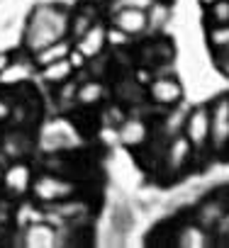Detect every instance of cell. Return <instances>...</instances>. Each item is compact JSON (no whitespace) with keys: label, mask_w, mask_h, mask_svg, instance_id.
I'll list each match as a JSON object with an SVG mask.
<instances>
[{"label":"cell","mask_w":229,"mask_h":248,"mask_svg":"<svg viewBox=\"0 0 229 248\" xmlns=\"http://www.w3.org/2000/svg\"><path fill=\"white\" fill-rule=\"evenodd\" d=\"M68 17L71 13L64 5H39L32 10L25 32H22V42L27 54H34L44 46H49L56 39L68 37Z\"/></svg>","instance_id":"cell-1"},{"label":"cell","mask_w":229,"mask_h":248,"mask_svg":"<svg viewBox=\"0 0 229 248\" xmlns=\"http://www.w3.org/2000/svg\"><path fill=\"white\" fill-rule=\"evenodd\" d=\"M32 200L39 202V204H59L64 200H71V197H78V187L73 180H68L64 173H51V170H44L39 175H34L32 180Z\"/></svg>","instance_id":"cell-2"},{"label":"cell","mask_w":229,"mask_h":248,"mask_svg":"<svg viewBox=\"0 0 229 248\" xmlns=\"http://www.w3.org/2000/svg\"><path fill=\"white\" fill-rule=\"evenodd\" d=\"M32 180H34L32 166L17 158L3 170V175H0V187H3V192L8 197H25L32 187Z\"/></svg>","instance_id":"cell-3"},{"label":"cell","mask_w":229,"mask_h":248,"mask_svg":"<svg viewBox=\"0 0 229 248\" xmlns=\"http://www.w3.org/2000/svg\"><path fill=\"white\" fill-rule=\"evenodd\" d=\"M183 137L193 144V149H205L210 144V107H195L188 112Z\"/></svg>","instance_id":"cell-4"},{"label":"cell","mask_w":229,"mask_h":248,"mask_svg":"<svg viewBox=\"0 0 229 248\" xmlns=\"http://www.w3.org/2000/svg\"><path fill=\"white\" fill-rule=\"evenodd\" d=\"M59 243H61L59 229L54 224H49L47 219L30 221L22 233V246H27V248H54Z\"/></svg>","instance_id":"cell-5"},{"label":"cell","mask_w":229,"mask_h":248,"mask_svg":"<svg viewBox=\"0 0 229 248\" xmlns=\"http://www.w3.org/2000/svg\"><path fill=\"white\" fill-rule=\"evenodd\" d=\"M149 100L161 107H173L183 100V85L173 76H161L149 80Z\"/></svg>","instance_id":"cell-6"},{"label":"cell","mask_w":229,"mask_h":248,"mask_svg":"<svg viewBox=\"0 0 229 248\" xmlns=\"http://www.w3.org/2000/svg\"><path fill=\"white\" fill-rule=\"evenodd\" d=\"M210 141L214 149L229 144V97H222L210 109Z\"/></svg>","instance_id":"cell-7"},{"label":"cell","mask_w":229,"mask_h":248,"mask_svg":"<svg viewBox=\"0 0 229 248\" xmlns=\"http://www.w3.org/2000/svg\"><path fill=\"white\" fill-rule=\"evenodd\" d=\"M149 139V124L142 117H127L117 124V141L127 149H139Z\"/></svg>","instance_id":"cell-8"},{"label":"cell","mask_w":229,"mask_h":248,"mask_svg":"<svg viewBox=\"0 0 229 248\" xmlns=\"http://www.w3.org/2000/svg\"><path fill=\"white\" fill-rule=\"evenodd\" d=\"M117 30L127 32L130 37H137L142 32H147L149 27V15L147 10H139V8H117L112 13V20H110Z\"/></svg>","instance_id":"cell-9"},{"label":"cell","mask_w":229,"mask_h":248,"mask_svg":"<svg viewBox=\"0 0 229 248\" xmlns=\"http://www.w3.org/2000/svg\"><path fill=\"white\" fill-rule=\"evenodd\" d=\"M105 46H107V42H105V25H100V22H93V25L78 37V42H76V49H78L88 61L98 59Z\"/></svg>","instance_id":"cell-10"},{"label":"cell","mask_w":229,"mask_h":248,"mask_svg":"<svg viewBox=\"0 0 229 248\" xmlns=\"http://www.w3.org/2000/svg\"><path fill=\"white\" fill-rule=\"evenodd\" d=\"M193 144L183 137V134H178V137H173V141L168 144V149H166V168L171 170V173H180L188 163H190V158H193Z\"/></svg>","instance_id":"cell-11"},{"label":"cell","mask_w":229,"mask_h":248,"mask_svg":"<svg viewBox=\"0 0 229 248\" xmlns=\"http://www.w3.org/2000/svg\"><path fill=\"white\" fill-rule=\"evenodd\" d=\"M71 46H73V44L64 37V39H56V42H51L49 46H44V49L30 54V59H32L34 68H42V66H47V63H54V61H59V59H66L68 51H71Z\"/></svg>","instance_id":"cell-12"},{"label":"cell","mask_w":229,"mask_h":248,"mask_svg":"<svg viewBox=\"0 0 229 248\" xmlns=\"http://www.w3.org/2000/svg\"><path fill=\"white\" fill-rule=\"evenodd\" d=\"M37 73H39V80H44L47 85H54V88H56V85L71 80L73 66H71L68 59H59V61H54V63H47V66L37 68Z\"/></svg>","instance_id":"cell-13"},{"label":"cell","mask_w":229,"mask_h":248,"mask_svg":"<svg viewBox=\"0 0 229 248\" xmlns=\"http://www.w3.org/2000/svg\"><path fill=\"white\" fill-rule=\"evenodd\" d=\"M76 105L81 107H95L105 100V85L95 78V80H83L76 85V95H73Z\"/></svg>","instance_id":"cell-14"},{"label":"cell","mask_w":229,"mask_h":248,"mask_svg":"<svg viewBox=\"0 0 229 248\" xmlns=\"http://www.w3.org/2000/svg\"><path fill=\"white\" fill-rule=\"evenodd\" d=\"M93 22H98L95 20V5H81L76 13H71V17H68V34L71 37H81Z\"/></svg>","instance_id":"cell-15"},{"label":"cell","mask_w":229,"mask_h":248,"mask_svg":"<svg viewBox=\"0 0 229 248\" xmlns=\"http://www.w3.org/2000/svg\"><path fill=\"white\" fill-rule=\"evenodd\" d=\"M176 243L183 246V248H202V246H210V236H207V231H205L202 226L188 224V226L180 229Z\"/></svg>","instance_id":"cell-16"},{"label":"cell","mask_w":229,"mask_h":248,"mask_svg":"<svg viewBox=\"0 0 229 248\" xmlns=\"http://www.w3.org/2000/svg\"><path fill=\"white\" fill-rule=\"evenodd\" d=\"M0 151H3V156H8V158H22L30 151V137L22 134V132H10V134H5L3 149Z\"/></svg>","instance_id":"cell-17"},{"label":"cell","mask_w":229,"mask_h":248,"mask_svg":"<svg viewBox=\"0 0 229 248\" xmlns=\"http://www.w3.org/2000/svg\"><path fill=\"white\" fill-rule=\"evenodd\" d=\"M207 15L212 25H229V0H214L212 5H207Z\"/></svg>","instance_id":"cell-18"},{"label":"cell","mask_w":229,"mask_h":248,"mask_svg":"<svg viewBox=\"0 0 229 248\" xmlns=\"http://www.w3.org/2000/svg\"><path fill=\"white\" fill-rule=\"evenodd\" d=\"M207 39L212 49H222V51L229 49V25H214L207 32Z\"/></svg>","instance_id":"cell-19"},{"label":"cell","mask_w":229,"mask_h":248,"mask_svg":"<svg viewBox=\"0 0 229 248\" xmlns=\"http://www.w3.org/2000/svg\"><path fill=\"white\" fill-rule=\"evenodd\" d=\"M105 42L110 44V46H127L132 39H130V34L127 32H122V30H117L114 25H110V27H105Z\"/></svg>","instance_id":"cell-20"},{"label":"cell","mask_w":229,"mask_h":248,"mask_svg":"<svg viewBox=\"0 0 229 248\" xmlns=\"http://www.w3.org/2000/svg\"><path fill=\"white\" fill-rule=\"evenodd\" d=\"M122 119H125V112H122V107H117V105H110V107L102 112V124H105V127H117Z\"/></svg>","instance_id":"cell-21"},{"label":"cell","mask_w":229,"mask_h":248,"mask_svg":"<svg viewBox=\"0 0 229 248\" xmlns=\"http://www.w3.org/2000/svg\"><path fill=\"white\" fill-rule=\"evenodd\" d=\"M66 59L71 61V66H73V71H76V73H78V71H83V68L88 66V59H85L76 46H71V51H68V56H66Z\"/></svg>","instance_id":"cell-22"},{"label":"cell","mask_w":229,"mask_h":248,"mask_svg":"<svg viewBox=\"0 0 229 248\" xmlns=\"http://www.w3.org/2000/svg\"><path fill=\"white\" fill-rule=\"evenodd\" d=\"M156 0H117V8H139V10H149Z\"/></svg>","instance_id":"cell-23"},{"label":"cell","mask_w":229,"mask_h":248,"mask_svg":"<svg viewBox=\"0 0 229 248\" xmlns=\"http://www.w3.org/2000/svg\"><path fill=\"white\" fill-rule=\"evenodd\" d=\"M10 112H13V105H10L5 97H0V124L10 119Z\"/></svg>","instance_id":"cell-24"},{"label":"cell","mask_w":229,"mask_h":248,"mask_svg":"<svg viewBox=\"0 0 229 248\" xmlns=\"http://www.w3.org/2000/svg\"><path fill=\"white\" fill-rule=\"evenodd\" d=\"M10 61H13V56H10L8 51H0V73H3V71L10 66Z\"/></svg>","instance_id":"cell-25"},{"label":"cell","mask_w":229,"mask_h":248,"mask_svg":"<svg viewBox=\"0 0 229 248\" xmlns=\"http://www.w3.org/2000/svg\"><path fill=\"white\" fill-rule=\"evenodd\" d=\"M219 71L229 78V56H222V59H219Z\"/></svg>","instance_id":"cell-26"},{"label":"cell","mask_w":229,"mask_h":248,"mask_svg":"<svg viewBox=\"0 0 229 248\" xmlns=\"http://www.w3.org/2000/svg\"><path fill=\"white\" fill-rule=\"evenodd\" d=\"M212 3H214V0H200V5H205V8H207V5H212Z\"/></svg>","instance_id":"cell-27"},{"label":"cell","mask_w":229,"mask_h":248,"mask_svg":"<svg viewBox=\"0 0 229 248\" xmlns=\"http://www.w3.org/2000/svg\"><path fill=\"white\" fill-rule=\"evenodd\" d=\"M0 158H3V151H0Z\"/></svg>","instance_id":"cell-28"}]
</instances>
